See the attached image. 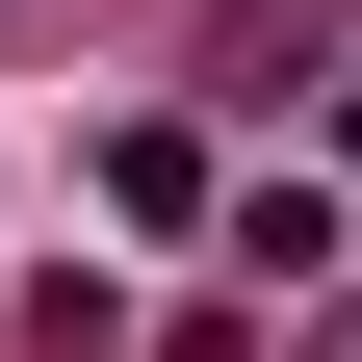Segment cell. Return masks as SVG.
<instances>
[{"label": "cell", "instance_id": "cell-1", "mask_svg": "<svg viewBox=\"0 0 362 362\" xmlns=\"http://www.w3.org/2000/svg\"><path fill=\"white\" fill-rule=\"evenodd\" d=\"M104 207L129 233H207V129H104Z\"/></svg>", "mask_w": 362, "mask_h": 362}]
</instances>
